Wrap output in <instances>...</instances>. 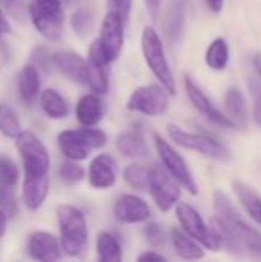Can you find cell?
I'll return each mask as SVG.
<instances>
[{
    "label": "cell",
    "instance_id": "cb8c5ba5",
    "mask_svg": "<svg viewBox=\"0 0 261 262\" xmlns=\"http://www.w3.org/2000/svg\"><path fill=\"white\" fill-rule=\"evenodd\" d=\"M17 89H18V95L22 101L26 106H32L40 91L38 69L34 64H26L22 68L17 77Z\"/></svg>",
    "mask_w": 261,
    "mask_h": 262
},
{
    "label": "cell",
    "instance_id": "9a60e30c",
    "mask_svg": "<svg viewBox=\"0 0 261 262\" xmlns=\"http://www.w3.org/2000/svg\"><path fill=\"white\" fill-rule=\"evenodd\" d=\"M18 183V169L6 157L0 155V209L12 215L17 209L15 187Z\"/></svg>",
    "mask_w": 261,
    "mask_h": 262
},
{
    "label": "cell",
    "instance_id": "7c38bea8",
    "mask_svg": "<svg viewBox=\"0 0 261 262\" xmlns=\"http://www.w3.org/2000/svg\"><path fill=\"white\" fill-rule=\"evenodd\" d=\"M185 89L188 94V98L191 100L192 106L212 124L225 127V129H237L235 124L228 118V115L225 112H222L214 103L212 100L202 91V88L189 77H185Z\"/></svg>",
    "mask_w": 261,
    "mask_h": 262
},
{
    "label": "cell",
    "instance_id": "5bb4252c",
    "mask_svg": "<svg viewBox=\"0 0 261 262\" xmlns=\"http://www.w3.org/2000/svg\"><path fill=\"white\" fill-rule=\"evenodd\" d=\"M114 215L120 223L125 224L145 223L151 218V207L143 198L125 193L117 198L114 204Z\"/></svg>",
    "mask_w": 261,
    "mask_h": 262
},
{
    "label": "cell",
    "instance_id": "b9f144b4",
    "mask_svg": "<svg viewBox=\"0 0 261 262\" xmlns=\"http://www.w3.org/2000/svg\"><path fill=\"white\" fill-rule=\"evenodd\" d=\"M138 261L140 262H151V261H166V258L162 255V253H157V252H145L138 256Z\"/></svg>",
    "mask_w": 261,
    "mask_h": 262
},
{
    "label": "cell",
    "instance_id": "e575fe53",
    "mask_svg": "<svg viewBox=\"0 0 261 262\" xmlns=\"http://www.w3.org/2000/svg\"><path fill=\"white\" fill-rule=\"evenodd\" d=\"M143 233H145V238L149 243V246L154 249H160L166 244L168 236H166L165 230L157 223H148L143 229Z\"/></svg>",
    "mask_w": 261,
    "mask_h": 262
},
{
    "label": "cell",
    "instance_id": "2e32d148",
    "mask_svg": "<svg viewBox=\"0 0 261 262\" xmlns=\"http://www.w3.org/2000/svg\"><path fill=\"white\" fill-rule=\"evenodd\" d=\"M52 68L58 69L66 78L78 84H88L89 63L77 52L65 51L52 54Z\"/></svg>",
    "mask_w": 261,
    "mask_h": 262
},
{
    "label": "cell",
    "instance_id": "44dd1931",
    "mask_svg": "<svg viewBox=\"0 0 261 262\" xmlns=\"http://www.w3.org/2000/svg\"><path fill=\"white\" fill-rule=\"evenodd\" d=\"M103 101L98 94H86L75 104V117L82 126H97L103 118Z\"/></svg>",
    "mask_w": 261,
    "mask_h": 262
},
{
    "label": "cell",
    "instance_id": "60d3db41",
    "mask_svg": "<svg viewBox=\"0 0 261 262\" xmlns=\"http://www.w3.org/2000/svg\"><path fill=\"white\" fill-rule=\"evenodd\" d=\"M34 3L54 11V12H62L63 14V8H62V0H34Z\"/></svg>",
    "mask_w": 261,
    "mask_h": 262
},
{
    "label": "cell",
    "instance_id": "52a82bcc",
    "mask_svg": "<svg viewBox=\"0 0 261 262\" xmlns=\"http://www.w3.org/2000/svg\"><path fill=\"white\" fill-rule=\"evenodd\" d=\"M175 215L182 226V230L188 233L191 238H194L197 243H200L202 246H205L208 250H212V252H217L222 249L218 236L214 232L212 226H208L205 223V220L202 218L197 209H194L192 206L186 203L178 201L175 204Z\"/></svg>",
    "mask_w": 261,
    "mask_h": 262
},
{
    "label": "cell",
    "instance_id": "ab89813d",
    "mask_svg": "<svg viewBox=\"0 0 261 262\" xmlns=\"http://www.w3.org/2000/svg\"><path fill=\"white\" fill-rule=\"evenodd\" d=\"M162 2L163 0H145V5H146V9L151 15V18L154 21L158 20L160 17V9H162Z\"/></svg>",
    "mask_w": 261,
    "mask_h": 262
},
{
    "label": "cell",
    "instance_id": "7dc6e473",
    "mask_svg": "<svg viewBox=\"0 0 261 262\" xmlns=\"http://www.w3.org/2000/svg\"><path fill=\"white\" fill-rule=\"evenodd\" d=\"M63 2H66V3H71L72 0H63Z\"/></svg>",
    "mask_w": 261,
    "mask_h": 262
},
{
    "label": "cell",
    "instance_id": "7a4b0ae2",
    "mask_svg": "<svg viewBox=\"0 0 261 262\" xmlns=\"http://www.w3.org/2000/svg\"><path fill=\"white\" fill-rule=\"evenodd\" d=\"M60 247L68 256H82L88 249V226L80 209L71 204L57 207Z\"/></svg>",
    "mask_w": 261,
    "mask_h": 262
},
{
    "label": "cell",
    "instance_id": "1f68e13d",
    "mask_svg": "<svg viewBox=\"0 0 261 262\" xmlns=\"http://www.w3.org/2000/svg\"><path fill=\"white\" fill-rule=\"evenodd\" d=\"M123 178L128 183V186H131L132 189L145 190L148 189V183H149V167L137 163L129 164L123 172Z\"/></svg>",
    "mask_w": 261,
    "mask_h": 262
},
{
    "label": "cell",
    "instance_id": "8fae6325",
    "mask_svg": "<svg viewBox=\"0 0 261 262\" xmlns=\"http://www.w3.org/2000/svg\"><path fill=\"white\" fill-rule=\"evenodd\" d=\"M125 21L122 15L112 11H108L102 21L100 35L95 41L109 64L115 61L122 52L125 43Z\"/></svg>",
    "mask_w": 261,
    "mask_h": 262
},
{
    "label": "cell",
    "instance_id": "83f0119b",
    "mask_svg": "<svg viewBox=\"0 0 261 262\" xmlns=\"http://www.w3.org/2000/svg\"><path fill=\"white\" fill-rule=\"evenodd\" d=\"M95 250L98 259L103 262H120L122 261V246L117 238L108 232L97 233L95 238Z\"/></svg>",
    "mask_w": 261,
    "mask_h": 262
},
{
    "label": "cell",
    "instance_id": "d6986e66",
    "mask_svg": "<svg viewBox=\"0 0 261 262\" xmlns=\"http://www.w3.org/2000/svg\"><path fill=\"white\" fill-rule=\"evenodd\" d=\"M188 3L189 0H169V5L166 8L165 18H163V29L168 41L172 45L182 40L185 23H186Z\"/></svg>",
    "mask_w": 261,
    "mask_h": 262
},
{
    "label": "cell",
    "instance_id": "30bf717a",
    "mask_svg": "<svg viewBox=\"0 0 261 262\" xmlns=\"http://www.w3.org/2000/svg\"><path fill=\"white\" fill-rule=\"evenodd\" d=\"M148 189L157 207L163 213H168L172 207H175L182 196V186L178 184V181L171 177L165 167L160 166L149 167Z\"/></svg>",
    "mask_w": 261,
    "mask_h": 262
},
{
    "label": "cell",
    "instance_id": "e0dca14e",
    "mask_svg": "<svg viewBox=\"0 0 261 262\" xmlns=\"http://www.w3.org/2000/svg\"><path fill=\"white\" fill-rule=\"evenodd\" d=\"M28 253L32 259L42 262H54L62 258V247L57 238L43 230L32 232L26 244Z\"/></svg>",
    "mask_w": 261,
    "mask_h": 262
},
{
    "label": "cell",
    "instance_id": "74e56055",
    "mask_svg": "<svg viewBox=\"0 0 261 262\" xmlns=\"http://www.w3.org/2000/svg\"><path fill=\"white\" fill-rule=\"evenodd\" d=\"M249 88H251V92L254 95L252 118H254V123L261 127V83H258L257 80H251L249 81Z\"/></svg>",
    "mask_w": 261,
    "mask_h": 262
},
{
    "label": "cell",
    "instance_id": "d590c367",
    "mask_svg": "<svg viewBox=\"0 0 261 262\" xmlns=\"http://www.w3.org/2000/svg\"><path fill=\"white\" fill-rule=\"evenodd\" d=\"M6 12L18 21H23L28 12L26 0H0Z\"/></svg>",
    "mask_w": 261,
    "mask_h": 262
},
{
    "label": "cell",
    "instance_id": "4fadbf2b",
    "mask_svg": "<svg viewBox=\"0 0 261 262\" xmlns=\"http://www.w3.org/2000/svg\"><path fill=\"white\" fill-rule=\"evenodd\" d=\"M28 15L35 31L49 41H60L63 37V14L49 11L37 3L28 5Z\"/></svg>",
    "mask_w": 261,
    "mask_h": 262
},
{
    "label": "cell",
    "instance_id": "277c9868",
    "mask_svg": "<svg viewBox=\"0 0 261 262\" xmlns=\"http://www.w3.org/2000/svg\"><path fill=\"white\" fill-rule=\"evenodd\" d=\"M142 52L148 68L160 81V84L168 91V94L175 95V78L166 58L163 41L158 32L151 26H146L142 32Z\"/></svg>",
    "mask_w": 261,
    "mask_h": 262
},
{
    "label": "cell",
    "instance_id": "9c48e42d",
    "mask_svg": "<svg viewBox=\"0 0 261 262\" xmlns=\"http://www.w3.org/2000/svg\"><path fill=\"white\" fill-rule=\"evenodd\" d=\"M128 111L146 117H160L169 107L168 91L160 84H145L132 91L126 103Z\"/></svg>",
    "mask_w": 261,
    "mask_h": 262
},
{
    "label": "cell",
    "instance_id": "3957f363",
    "mask_svg": "<svg viewBox=\"0 0 261 262\" xmlns=\"http://www.w3.org/2000/svg\"><path fill=\"white\" fill-rule=\"evenodd\" d=\"M108 143V135L102 129H95L94 126H83L80 129H68L58 134L57 146L66 160L83 161L86 160L92 150H98L105 147Z\"/></svg>",
    "mask_w": 261,
    "mask_h": 262
},
{
    "label": "cell",
    "instance_id": "f1b7e54d",
    "mask_svg": "<svg viewBox=\"0 0 261 262\" xmlns=\"http://www.w3.org/2000/svg\"><path fill=\"white\" fill-rule=\"evenodd\" d=\"M206 64L214 71H223L229 63V46L223 37H217L206 51Z\"/></svg>",
    "mask_w": 261,
    "mask_h": 262
},
{
    "label": "cell",
    "instance_id": "484cf974",
    "mask_svg": "<svg viewBox=\"0 0 261 262\" xmlns=\"http://www.w3.org/2000/svg\"><path fill=\"white\" fill-rule=\"evenodd\" d=\"M171 241H172V247H174L175 253L182 259L195 261V259H202L205 256L202 244L197 243L194 238H191L188 233H185L180 229L171 230Z\"/></svg>",
    "mask_w": 261,
    "mask_h": 262
},
{
    "label": "cell",
    "instance_id": "836d02e7",
    "mask_svg": "<svg viewBox=\"0 0 261 262\" xmlns=\"http://www.w3.org/2000/svg\"><path fill=\"white\" fill-rule=\"evenodd\" d=\"M58 177L66 184H75L86 177V172L80 164H77V161L66 160L58 167Z\"/></svg>",
    "mask_w": 261,
    "mask_h": 262
},
{
    "label": "cell",
    "instance_id": "5b68a950",
    "mask_svg": "<svg viewBox=\"0 0 261 262\" xmlns=\"http://www.w3.org/2000/svg\"><path fill=\"white\" fill-rule=\"evenodd\" d=\"M26 177L48 175L51 158L42 140L31 130H20L14 138Z\"/></svg>",
    "mask_w": 261,
    "mask_h": 262
},
{
    "label": "cell",
    "instance_id": "ffe728a7",
    "mask_svg": "<svg viewBox=\"0 0 261 262\" xmlns=\"http://www.w3.org/2000/svg\"><path fill=\"white\" fill-rule=\"evenodd\" d=\"M49 193V178L48 175L40 177H26L23 180L22 198L23 204L29 210H37L43 206Z\"/></svg>",
    "mask_w": 261,
    "mask_h": 262
},
{
    "label": "cell",
    "instance_id": "603a6c76",
    "mask_svg": "<svg viewBox=\"0 0 261 262\" xmlns=\"http://www.w3.org/2000/svg\"><path fill=\"white\" fill-rule=\"evenodd\" d=\"M225 114L235 124V127H246L249 120V109L243 92L231 88L225 94Z\"/></svg>",
    "mask_w": 261,
    "mask_h": 262
},
{
    "label": "cell",
    "instance_id": "d6a6232c",
    "mask_svg": "<svg viewBox=\"0 0 261 262\" xmlns=\"http://www.w3.org/2000/svg\"><path fill=\"white\" fill-rule=\"evenodd\" d=\"M94 21H95L94 14L85 8H78L71 15V28L82 38H85L91 34V31L94 29Z\"/></svg>",
    "mask_w": 261,
    "mask_h": 262
},
{
    "label": "cell",
    "instance_id": "d4e9b609",
    "mask_svg": "<svg viewBox=\"0 0 261 262\" xmlns=\"http://www.w3.org/2000/svg\"><path fill=\"white\" fill-rule=\"evenodd\" d=\"M232 189L242 204V207L245 209V212L261 226V195L258 192H255L251 186H248L246 183L235 180L232 183Z\"/></svg>",
    "mask_w": 261,
    "mask_h": 262
},
{
    "label": "cell",
    "instance_id": "7402d4cb",
    "mask_svg": "<svg viewBox=\"0 0 261 262\" xmlns=\"http://www.w3.org/2000/svg\"><path fill=\"white\" fill-rule=\"evenodd\" d=\"M115 147L123 157L131 160H143L149 155L148 144L143 135L137 130H125L118 134L115 138Z\"/></svg>",
    "mask_w": 261,
    "mask_h": 262
},
{
    "label": "cell",
    "instance_id": "c3c4849f",
    "mask_svg": "<svg viewBox=\"0 0 261 262\" xmlns=\"http://www.w3.org/2000/svg\"><path fill=\"white\" fill-rule=\"evenodd\" d=\"M0 17H3V14H2V9H0Z\"/></svg>",
    "mask_w": 261,
    "mask_h": 262
},
{
    "label": "cell",
    "instance_id": "f546056e",
    "mask_svg": "<svg viewBox=\"0 0 261 262\" xmlns=\"http://www.w3.org/2000/svg\"><path fill=\"white\" fill-rule=\"evenodd\" d=\"M22 130L17 112L6 103H0V132L8 138H15Z\"/></svg>",
    "mask_w": 261,
    "mask_h": 262
},
{
    "label": "cell",
    "instance_id": "4316f807",
    "mask_svg": "<svg viewBox=\"0 0 261 262\" xmlns=\"http://www.w3.org/2000/svg\"><path fill=\"white\" fill-rule=\"evenodd\" d=\"M38 100H40L42 111L51 120H62L69 112V106H68L66 100L55 89H45V91H42Z\"/></svg>",
    "mask_w": 261,
    "mask_h": 262
},
{
    "label": "cell",
    "instance_id": "bcb514c9",
    "mask_svg": "<svg viewBox=\"0 0 261 262\" xmlns=\"http://www.w3.org/2000/svg\"><path fill=\"white\" fill-rule=\"evenodd\" d=\"M254 68H255L257 75L261 78V54H255V57H254Z\"/></svg>",
    "mask_w": 261,
    "mask_h": 262
},
{
    "label": "cell",
    "instance_id": "f6af8a7d",
    "mask_svg": "<svg viewBox=\"0 0 261 262\" xmlns=\"http://www.w3.org/2000/svg\"><path fill=\"white\" fill-rule=\"evenodd\" d=\"M11 28H9V23L5 20V17H0V37L6 32H9Z\"/></svg>",
    "mask_w": 261,
    "mask_h": 262
},
{
    "label": "cell",
    "instance_id": "7bdbcfd3",
    "mask_svg": "<svg viewBox=\"0 0 261 262\" xmlns=\"http://www.w3.org/2000/svg\"><path fill=\"white\" fill-rule=\"evenodd\" d=\"M208 8L214 12H220L225 6V0H205Z\"/></svg>",
    "mask_w": 261,
    "mask_h": 262
},
{
    "label": "cell",
    "instance_id": "4dcf8cb0",
    "mask_svg": "<svg viewBox=\"0 0 261 262\" xmlns=\"http://www.w3.org/2000/svg\"><path fill=\"white\" fill-rule=\"evenodd\" d=\"M89 63V74H88V88L95 94H106L109 89V72L108 66H98L91 61Z\"/></svg>",
    "mask_w": 261,
    "mask_h": 262
},
{
    "label": "cell",
    "instance_id": "f35d334b",
    "mask_svg": "<svg viewBox=\"0 0 261 262\" xmlns=\"http://www.w3.org/2000/svg\"><path fill=\"white\" fill-rule=\"evenodd\" d=\"M131 6H132V0H108V11L117 12L125 20L131 12Z\"/></svg>",
    "mask_w": 261,
    "mask_h": 262
},
{
    "label": "cell",
    "instance_id": "ee69618b",
    "mask_svg": "<svg viewBox=\"0 0 261 262\" xmlns=\"http://www.w3.org/2000/svg\"><path fill=\"white\" fill-rule=\"evenodd\" d=\"M6 224H8V215L0 209V238L5 235L6 232Z\"/></svg>",
    "mask_w": 261,
    "mask_h": 262
},
{
    "label": "cell",
    "instance_id": "8d00e7d4",
    "mask_svg": "<svg viewBox=\"0 0 261 262\" xmlns=\"http://www.w3.org/2000/svg\"><path fill=\"white\" fill-rule=\"evenodd\" d=\"M32 63L35 68L38 66L43 71H49L52 68V54L45 46H37L32 52Z\"/></svg>",
    "mask_w": 261,
    "mask_h": 262
},
{
    "label": "cell",
    "instance_id": "6da1fadb",
    "mask_svg": "<svg viewBox=\"0 0 261 262\" xmlns=\"http://www.w3.org/2000/svg\"><path fill=\"white\" fill-rule=\"evenodd\" d=\"M214 209L215 216L212 218L211 226L218 236L222 249H226L234 255L261 258V232L243 220L225 192H214Z\"/></svg>",
    "mask_w": 261,
    "mask_h": 262
},
{
    "label": "cell",
    "instance_id": "8992f818",
    "mask_svg": "<svg viewBox=\"0 0 261 262\" xmlns=\"http://www.w3.org/2000/svg\"><path fill=\"white\" fill-rule=\"evenodd\" d=\"M168 134L169 138L180 147L198 152L208 158L217 160V161H229L231 160V150L218 140L203 135V134H195V132H188L175 124L168 126Z\"/></svg>",
    "mask_w": 261,
    "mask_h": 262
},
{
    "label": "cell",
    "instance_id": "ac0fdd59",
    "mask_svg": "<svg viewBox=\"0 0 261 262\" xmlns=\"http://www.w3.org/2000/svg\"><path fill=\"white\" fill-rule=\"evenodd\" d=\"M88 180L91 187L98 190L111 189L117 181V164L115 160L108 154L97 155L88 169Z\"/></svg>",
    "mask_w": 261,
    "mask_h": 262
},
{
    "label": "cell",
    "instance_id": "ba28073f",
    "mask_svg": "<svg viewBox=\"0 0 261 262\" xmlns=\"http://www.w3.org/2000/svg\"><path fill=\"white\" fill-rule=\"evenodd\" d=\"M154 144H155V150L163 163V167L169 172L171 177H174L178 184L186 189L191 195H197L198 193V184L186 163V160L160 135L154 137Z\"/></svg>",
    "mask_w": 261,
    "mask_h": 262
}]
</instances>
